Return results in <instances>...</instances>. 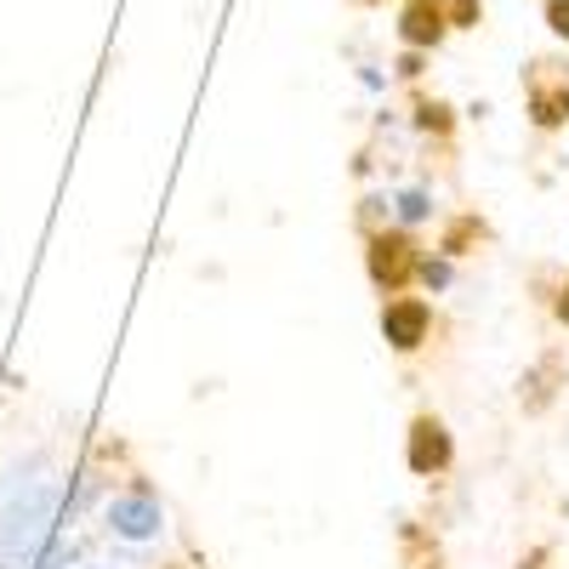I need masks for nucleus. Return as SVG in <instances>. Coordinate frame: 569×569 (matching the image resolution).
Instances as JSON below:
<instances>
[{
    "mask_svg": "<svg viewBox=\"0 0 569 569\" xmlns=\"http://www.w3.org/2000/svg\"><path fill=\"white\" fill-rule=\"evenodd\" d=\"M445 18H450V34L456 29H479L485 23V0H445Z\"/></svg>",
    "mask_w": 569,
    "mask_h": 569,
    "instance_id": "13",
    "label": "nucleus"
},
{
    "mask_svg": "<svg viewBox=\"0 0 569 569\" xmlns=\"http://www.w3.org/2000/svg\"><path fill=\"white\" fill-rule=\"evenodd\" d=\"M58 485L46 479H23V496L7 501V512H0V569H23L40 547V536H52L58 525Z\"/></svg>",
    "mask_w": 569,
    "mask_h": 569,
    "instance_id": "1",
    "label": "nucleus"
},
{
    "mask_svg": "<svg viewBox=\"0 0 569 569\" xmlns=\"http://www.w3.org/2000/svg\"><path fill=\"white\" fill-rule=\"evenodd\" d=\"M552 558V547H536V552H525V558H518V569H541Z\"/></svg>",
    "mask_w": 569,
    "mask_h": 569,
    "instance_id": "18",
    "label": "nucleus"
},
{
    "mask_svg": "<svg viewBox=\"0 0 569 569\" xmlns=\"http://www.w3.org/2000/svg\"><path fill=\"white\" fill-rule=\"evenodd\" d=\"M86 569H103V563H86Z\"/></svg>",
    "mask_w": 569,
    "mask_h": 569,
    "instance_id": "19",
    "label": "nucleus"
},
{
    "mask_svg": "<svg viewBox=\"0 0 569 569\" xmlns=\"http://www.w3.org/2000/svg\"><path fill=\"white\" fill-rule=\"evenodd\" d=\"M393 34H399V46H416V52H439V46L450 40L445 0H405Z\"/></svg>",
    "mask_w": 569,
    "mask_h": 569,
    "instance_id": "7",
    "label": "nucleus"
},
{
    "mask_svg": "<svg viewBox=\"0 0 569 569\" xmlns=\"http://www.w3.org/2000/svg\"><path fill=\"white\" fill-rule=\"evenodd\" d=\"M569 388V365L563 353H541L525 376H518V405H525V416H547L558 405V393Z\"/></svg>",
    "mask_w": 569,
    "mask_h": 569,
    "instance_id": "8",
    "label": "nucleus"
},
{
    "mask_svg": "<svg viewBox=\"0 0 569 569\" xmlns=\"http://www.w3.org/2000/svg\"><path fill=\"white\" fill-rule=\"evenodd\" d=\"M427 58H433V52H416V46H405L399 63H393V74H399L405 86H416V80H421V69H427Z\"/></svg>",
    "mask_w": 569,
    "mask_h": 569,
    "instance_id": "15",
    "label": "nucleus"
},
{
    "mask_svg": "<svg viewBox=\"0 0 569 569\" xmlns=\"http://www.w3.org/2000/svg\"><path fill=\"white\" fill-rule=\"evenodd\" d=\"M410 126H416L427 142H456L461 114H456V103L433 98V91H410Z\"/></svg>",
    "mask_w": 569,
    "mask_h": 569,
    "instance_id": "10",
    "label": "nucleus"
},
{
    "mask_svg": "<svg viewBox=\"0 0 569 569\" xmlns=\"http://www.w3.org/2000/svg\"><path fill=\"white\" fill-rule=\"evenodd\" d=\"M103 525H109V536H120V541H154V536L166 530L160 490H154L149 479H131V485L103 507Z\"/></svg>",
    "mask_w": 569,
    "mask_h": 569,
    "instance_id": "5",
    "label": "nucleus"
},
{
    "mask_svg": "<svg viewBox=\"0 0 569 569\" xmlns=\"http://www.w3.org/2000/svg\"><path fill=\"white\" fill-rule=\"evenodd\" d=\"M525 120L536 131H569V74H547V63H536L530 91H525Z\"/></svg>",
    "mask_w": 569,
    "mask_h": 569,
    "instance_id": "6",
    "label": "nucleus"
},
{
    "mask_svg": "<svg viewBox=\"0 0 569 569\" xmlns=\"http://www.w3.org/2000/svg\"><path fill=\"white\" fill-rule=\"evenodd\" d=\"M405 467L410 479H445L456 467V433L439 410H416L405 421Z\"/></svg>",
    "mask_w": 569,
    "mask_h": 569,
    "instance_id": "4",
    "label": "nucleus"
},
{
    "mask_svg": "<svg viewBox=\"0 0 569 569\" xmlns=\"http://www.w3.org/2000/svg\"><path fill=\"white\" fill-rule=\"evenodd\" d=\"M547 29H552V40H563L569 46V0H547Z\"/></svg>",
    "mask_w": 569,
    "mask_h": 569,
    "instance_id": "16",
    "label": "nucleus"
},
{
    "mask_svg": "<svg viewBox=\"0 0 569 569\" xmlns=\"http://www.w3.org/2000/svg\"><path fill=\"white\" fill-rule=\"evenodd\" d=\"M359 257H365V279L376 297H399V291H416V268H421V233L416 228H399V222H382V228H365L359 233Z\"/></svg>",
    "mask_w": 569,
    "mask_h": 569,
    "instance_id": "2",
    "label": "nucleus"
},
{
    "mask_svg": "<svg viewBox=\"0 0 569 569\" xmlns=\"http://www.w3.org/2000/svg\"><path fill=\"white\" fill-rule=\"evenodd\" d=\"M376 330H382L388 353H399V359H416L421 348H433V337H439V308L427 302L421 291L382 297V308H376Z\"/></svg>",
    "mask_w": 569,
    "mask_h": 569,
    "instance_id": "3",
    "label": "nucleus"
},
{
    "mask_svg": "<svg viewBox=\"0 0 569 569\" xmlns=\"http://www.w3.org/2000/svg\"><path fill=\"white\" fill-rule=\"evenodd\" d=\"M479 246H490V222L479 217V211H450V217H439V228H433V251H445V257H472Z\"/></svg>",
    "mask_w": 569,
    "mask_h": 569,
    "instance_id": "9",
    "label": "nucleus"
},
{
    "mask_svg": "<svg viewBox=\"0 0 569 569\" xmlns=\"http://www.w3.org/2000/svg\"><path fill=\"white\" fill-rule=\"evenodd\" d=\"M450 284H456V257H445V251H421L416 291H421V297H439V291H450Z\"/></svg>",
    "mask_w": 569,
    "mask_h": 569,
    "instance_id": "12",
    "label": "nucleus"
},
{
    "mask_svg": "<svg viewBox=\"0 0 569 569\" xmlns=\"http://www.w3.org/2000/svg\"><path fill=\"white\" fill-rule=\"evenodd\" d=\"M433 217H439V200L427 194V188H399V194H393V222L399 228H421Z\"/></svg>",
    "mask_w": 569,
    "mask_h": 569,
    "instance_id": "11",
    "label": "nucleus"
},
{
    "mask_svg": "<svg viewBox=\"0 0 569 569\" xmlns=\"http://www.w3.org/2000/svg\"><path fill=\"white\" fill-rule=\"evenodd\" d=\"M382 222H393V194H365L359 200V233L365 228H382Z\"/></svg>",
    "mask_w": 569,
    "mask_h": 569,
    "instance_id": "14",
    "label": "nucleus"
},
{
    "mask_svg": "<svg viewBox=\"0 0 569 569\" xmlns=\"http://www.w3.org/2000/svg\"><path fill=\"white\" fill-rule=\"evenodd\" d=\"M552 319H558V325L569 330V273L558 279V291H552Z\"/></svg>",
    "mask_w": 569,
    "mask_h": 569,
    "instance_id": "17",
    "label": "nucleus"
}]
</instances>
